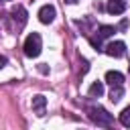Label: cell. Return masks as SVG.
<instances>
[{
    "instance_id": "obj_1",
    "label": "cell",
    "mask_w": 130,
    "mask_h": 130,
    "mask_svg": "<svg viewBox=\"0 0 130 130\" xmlns=\"http://www.w3.org/2000/svg\"><path fill=\"white\" fill-rule=\"evenodd\" d=\"M87 114H89V120L93 122V124H98V126H110L112 122H114V116L108 112V110H104L102 106H91L89 110H87Z\"/></svg>"
},
{
    "instance_id": "obj_2",
    "label": "cell",
    "mask_w": 130,
    "mask_h": 130,
    "mask_svg": "<svg viewBox=\"0 0 130 130\" xmlns=\"http://www.w3.org/2000/svg\"><path fill=\"white\" fill-rule=\"evenodd\" d=\"M41 49H43V41H41V35L39 32H30L24 41V55L26 57H39L41 55Z\"/></svg>"
},
{
    "instance_id": "obj_3",
    "label": "cell",
    "mask_w": 130,
    "mask_h": 130,
    "mask_svg": "<svg viewBox=\"0 0 130 130\" xmlns=\"http://www.w3.org/2000/svg\"><path fill=\"white\" fill-rule=\"evenodd\" d=\"M10 14H12V18H14V22H16V26H18V28H22V26L26 24V18H28V14H26L24 6H20V4H14V6H12V10H10Z\"/></svg>"
},
{
    "instance_id": "obj_4",
    "label": "cell",
    "mask_w": 130,
    "mask_h": 130,
    "mask_svg": "<svg viewBox=\"0 0 130 130\" xmlns=\"http://www.w3.org/2000/svg\"><path fill=\"white\" fill-rule=\"evenodd\" d=\"M55 14H57L55 6H53V4H45V6H41V10H39V20H41L43 24H51V22L55 20Z\"/></svg>"
},
{
    "instance_id": "obj_5",
    "label": "cell",
    "mask_w": 130,
    "mask_h": 130,
    "mask_svg": "<svg viewBox=\"0 0 130 130\" xmlns=\"http://www.w3.org/2000/svg\"><path fill=\"white\" fill-rule=\"evenodd\" d=\"M104 51H106L110 57H122V55L126 53V45H124L122 41H112V43H108V45L104 47Z\"/></svg>"
},
{
    "instance_id": "obj_6",
    "label": "cell",
    "mask_w": 130,
    "mask_h": 130,
    "mask_svg": "<svg viewBox=\"0 0 130 130\" xmlns=\"http://www.w3.org/2000/svg\"><path fill=\"white\" fill-rule=\"evenodd\" d=\"M106 8H108L110 14L118 16V14H122L126 10V0H108V6Z\"/></svg>"
},
{
    "instance_id": "obj_7",
    "label": "cell",
    "mask_w": 130,
    "mask_h": 130,
    "mask_svg": "<svg viewBox=\"0 0 130 130\" xmlns=\"http://www.w3.org/2000/svg\"><path fill=\"white\" fill-rule=\"evenodd\" d=\"M45 106H47L45 95H35L32 98V110L37 112V116H45Z\"/></svg>"
},
{
    "instance_id": "obj_8",
    "label": "cell",
    "mask_w": 130,
    "mask_h": 130,
    "mask_svg": "<svg viewBox=\"0 0 130 130\" xmlns=\"http://www.w3.org/2000/svg\"><path fill=\"white\" fill-rule=\"evenodd\" d=\"M106 81H108L110 85H122V83H124V75H122L120 71H108V73H106Z\"/></svg>"
},
{
    "instance_id": "obj_9",
    "label": "cell",
    "mask_w": 130,
    "mask_h": 130,
    "mask_svg": "<svg viewBox=\"0 0 130 130\" xmlns=\"http://www.w3.org/2000/svg\"><path fill=\"white\" fill-rule=\"evenodd\" d=\"M122 98H124V87L122 85H112V89H110V102L118 104Z\"/></svg>"
},
{
    "instance_id": "obj_10",
    "label": "cell",
    "mask_w": 130,
    "mask_h": 130,
    "mask_svg": "<svg viewBox=\"0 0 130 130\" xmlns=\"http://www.w3.org/2000/svg\"><path fill=\"white\" fill-rule=\"evenodd\" d=\"M114 32H116V28L110 26V24H102V26L98 28V37H100V39H110Z\"/></svg>"
},
{
    "instance_id": "obj_11",
    "label": "cell",
    "mask_w": 130,
    "mask_h": 130,
    "mask_svg": "<svg viewBox=\"0 0 130 130\" xmlns=\"http://www.w3.org/2000/svg\"><path fill=\"white\" fill-rule=\"evenodd\" d=\"M104 93V83L102 81H93L91 85H89V95L91 98H100Z\"/></svg>"
},
{
    "instance_id": "obj_12",
    "label": "cell",
    "mask_w": 130,
    "mask_h": 130,
    "mask_svg": "<svg viewBox=\"0 0 130 130\" xmlns=\"http://www.w3.org/2000/svg\"><path fill=\"white\" fill-rule=\"evenodd\" d=\"M120 124L126 126V128H130V106L120 112Z\"/></svg>"
},
{
    "instance_id": "obj_13",
    "label": "cell",
    "mask_w": 130,
    "mask_h": 130,
    "mask_svg": "<svg viewBox=\"0 0 130 130\" xmlns=\"http://www.w3.org/2000/svg\"><path fill=\"white\" fill-rule=\"evenodd\" d=\"M81 65H83V67H81V73H87V69H89V63H87L85 59H81Z\"/></svg>"
},
{
    "instance_id": "obj_14",
    "label": "cell",
    "mask_w": 130,
    "mask_h": 130,
    "mask_svg": "<svg viewBox=\"0 0 130 130\" xmlns=\"http://www.w3.org/2000/svg\"><path fill=\"white\" fill-rule=\"evenodd\" d=\"M6 63H8V61H6V57H4V55H0V69H4V67H6Z\"/></svg>"
},
{
    "instance_id": "obj_15",
    "label": "cell",
    "mask_w": 130,
    "mask_h": 130,
    "mask_svg": "<svg viewBox=\"0 0 130 130\" xmlns=\"http://www.w3.org/2000/svg\"><path fill=\"white\" fill-rule=\"evenodd\" d=\"M67 4H75V2H79V0H65Z\"/></svg>"
},
{
    "instance_id": "obj_16",
    "label": "cell",
    "mask_w": 130,
    "mask_h": 130,
    "mask_svg": "<svg viewBox=\"0 0 130 130\" xmlns=\"http://www.w3.org/2000/svg\"><path fill=\"white\" fill-rule=\"evenodd\" d=\"M0 2H2V0H0Z\"/></svg>"
}]
</instances>
